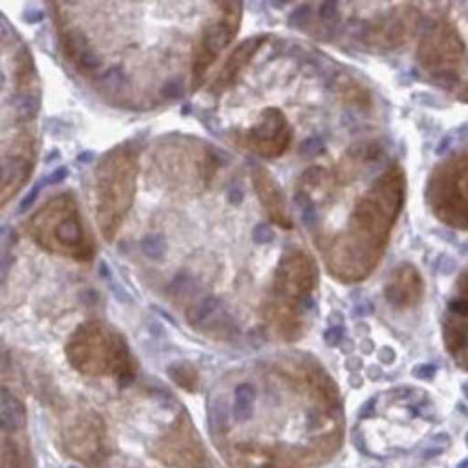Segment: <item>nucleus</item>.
Segmentation results:
<instances>
[{
    "instance_id": "7ed1b4c3",
    "label": "nucleus",
    "mask_w": 468,
    "mask_h": 468,
    "mask_svg": "<svg viewBox=\"0 0 468 468\" xmlns=\"http://www.w3.org/2000/svg\"><path fill=\"white\" fill-rule=\"evenodd\" d=\"M141 250L145 253V257L154 261L165 260L166 255V239L162 236H145L141 239Z\"/></svg>"
},
{
    "instance_id": "4be33fe9",
    "label": "nucleus",
    "mask_w": 468,
    "mask_h": 468,
    "mask_svg": "<svg viewBox=\"0 0 468 468\" xmlns=\"http://www.w3.org/2000/svg\"><path fill=\"white\" fill-rule=\"evenodd\" d=\"M458 468H468V460H466V462H462V464H460Z\"/></svg>"
},
{
    "instance_id": "423d86ee",
    "label": "nucleus",
    "mask_w": 468,
    "mask_h": 468,
    "mask_svg": "<svg viewBox=\"0 0 468 468\" xmlns=\"http://www.w3.org/2000/svg\"><path fill=\"white\" fill-rule=\"evenodd\" d=\"M253 242H257V244L272 242V231H270V225L260 223L255 227V229H253Z\"/></svg>"
},
{
    "instance_id": "b1692460",
    "label": "nucleus",
    "mask_w": 468,
    "mask_h": 468,
    "mask_svg": "<svg viewBox=\"0 0 468 468\" xmlns=\"http://www.w3.org/2000/svg\"><path fill=\"white\" fill-rule=\"evenodd\" d=\"M464 100H468V89H466V93H464Z\"/></svg>"
},
{
    "instance_id": "1a4fd4ad",
    "label": "nucleus",
    "mask_w": 468,
    "mask_h": 468,
    "mask_svg": "<svg viewBox=\"0 0 468 468\" xmlns=\"http://www.w3.org/2000/svg\"><path fill=\"white\" fill-rule=\"evenodd\" d=\"M300 152H303V155H317L324 152V143L320 139H307L300 147Z\"/></svg>"
},
{
    "instance_id": "6e6552de",
    "label": "nucleus",
    "mask_w": 468,
    "mask_h": 468,
    "mask_svg": "<svg viewBox=\"0 0 468 468\" xmlns=\"http://www.w3.org/2000/svg\"><path fill=\"white\" fill-rule=\"evenodd\" d=\"M162 95H166V98L176 100V98H182L184 95V87L179 80H166V85L162 87Z\"/></svg>"
},
{
    "instance_id": "412c9836",
    "label": "nucleus",
    "mask_w": 468,
    "mask_h": 468,
    "mask_svg": "<svg viewBox=\"0 0 468 468\" xmlns=\"http://www.w3.org/2000/svg\"><path fill=\"white\" fill-rule=\"evenodd\" d=\"M190 111H192L190 104H184V106H182V115H190Z\"/></svg>"
},
{
    "instance_id": "aec40b11",
    "label": "nucleus",
    "mask_w": 468,
    "mask_h": 468,
    "mask_svg": "<svg viewBox=\"0 0 468 468\" xmlns=\"http://www.w3.org/2000/svg\"><path fill=\"white\" fill-rule=\"evenodd\" d=\"M58 158V152H52L50 155H46V165H50L52 160H57Z\"/></svg>"
},
{
    "instance_id": "f3484780",
    "label": "nucleus",
    "mask_w": 468,
    "mask_h": 468,
    "mask_svg": "<svg viewBox=\"0 0 468 468\" xmlns=\"http://www.w3.org/2000/svg\"><path fill=\"white\" fill-rule=\"evenodd\" d=\"M93 158H95V155L91 152H85V154L78 155V162H80V165H87V162H91Z\"/></svg>"
},
{
    "instance_id": "393cba45",
    "label": "nucleus",
    "mask_w": 468,
    "mask_h": 468,
    "mask_svg": "<svg viewBox=\"0 0 468 468\" xmlns=\"http://www.w3.org/2000/svg\"><path fill=\"white\" fill-rule=\"evenodd\" d=\"M374 468H382V466H374Z\"/></svg>"
},
{
    "instance_id": "4468645a",
    "label": "nucleus",
    "mask_w": 468,
    "mask_h": 468,
    "mask_svg": "<svg viewBox=\"0 0 468 468\" xmlns=\"http://www.w3.org/2000/svg\"><path fill=\"white\" fill-rule=\"evenodd\" d=\"M39 20H44V14H41V11H37V9H31V11H28V14H24V22L35 24V22H39Z\"/></svg>"
},
{
    "instance_id": "9b49d317",
    "label": "nucleus",
    "mask_w": 468,
    "mask_h": 468,
    "mask_svg": "<svg viewBox=\"0 0 468 468\" xmlns=\"http://www.w3.org/2000/svg\"><path fill=\"white\" fill-rule=\"evenodd\" d=\"M68 166H58V169L57 171H54V173H50V176H48V177H44V184L46 186H54V184H61L63 182V179L65 177H68Z\"/></svg>"
},
{
    "instance_id": "ddd939ff",
    "label": "nucleus",
    "mask_w": 468,
    "mask_h": 468,
    "mask_svg": "<svg viewBox=\"0 0 468 468\" xmlns=\"http://www.w3.org/2000/svg\"><path fill=\"white\" fill-rule=\"evenodd\" d=\"M108 281H111V292L115 293V296H117L119 300H122V303H132V298L128 296V293L123 292V287H122V285L115 283V281H112V279H108Z\"/></svg>"
},
{
    "instance_id": "f257e3e1",
    "label": "nucleus",
    "mask_w": 468,
    "mask_h": 468,
    "mask_svg": "<svg viewBox=\"0 0 468 468\" xmlns=\"http://www.w3.org/2000/svg\"><path fill=\"white\" fill-rule=\"evenodd\" d=\"M255 406V388L250 384H239L236 388V399H233V419L238 423L249 421L253 417Z\"/></svg>"
},
{
    "instance_id": "0eeeda50",
    "label": "nucleus",
    "mask_w": 468,
    "mask_h": 468,
    "mask_svg": "<svg viewBox=\"0 0 468 468\" xmlns=\"http://www.w3.org/2000/svg\"><path fill=\"white\" fill-rule=\"evenodd\" d=\"M41 186H46V184H44V179H41V182H39V184H35V186H33V188H31V192H28V195H27V197H24V201L20 203V207H17V212H20V214H24V212H27V209H28V207H31V206H33V203H35V199H37V195H39Z\"/></svg>"
},
{
    "instance_id": "5701e85b",
    "label": "nucleus",
    "mask_w": 468,
    "mask_h": 468,
    "mask_svg": "<svg viewBox=\"0 0 468 468\" xmlns=\"http://www.w3.org/2000/svg\"><path fill=\"white\" fill-rule=\"evenodd\" d=\"M462 388H464V393L468 395V382H466V384H464V387H462Z\"/></svg>"
},
{
    "instance_id": "39448f33",
    "label": "nucleus",
    "mask_w": 468,
    "mask_h": 468,
    "mask_svg": "<svg viewBox=\"0 0 468 468\" xmlns=\"http://www.w3.org/2000/svg\"><path fill=\"white\" fill-rule=\"evenodd\" d=\"M11 419V430L16 428H24V423H27V415H24V408L20 401H16L11 398V408L7 401H3V425L9 423Z\"/></svg>"
},
{
    "instance_id": "dca6fc26",
    "label": "nucleus",
    "mask_w": 468,
    "mask_h": 468,
    "mask_svg": "<svg viewBox=\"0 0 468 468\" xmlns=\"http://www.w3.org/2000/svg\"><path fill=\"white\" fill-rule=\"evenodd\" d=\"M242 199H244L242 188H231V190H229V201H231V203H239Z\"/></svg>"
},
{
    "instance_id": "f03ea898",
    "label": "nucleus",
    "mask_w": 468,
    "mask_h": 468,
    "mask_svg": "<svg viewBox=\"0 0 468 468\" xmlns=\"http://www.w3.org/2000/svg\"><path fill=\"white\" fill-rule=\"evenodd\" d=\"M260 41H261V39H255V41L250 39V41H246V44H244L242 48H239V50H238L236 54H233V57L229 58V63H227V69L223 71V76L216 78L214 91H220V89H225L227 85H229L231 78L236 76V71L244 65V63H242V61H244V57H249V52H250V50L255 52V48L260 46Z\"/></svg>"
},
{
    "instance_id": "20e7f679",
    "label": "nucleus",
    "mask_w": 468,
    "mask_h": 468,
    "mask_svg": "<svg viewBox=\"0 0 468 468\" xmlns=\"http://www.w3.org/2000/svg\"><path fill=\"white\" fill-rule=\"evenodd\" d=\"M220 307V303H218V298H214V296H206L201 300V303H197L195 304V309H190L188 311V320L192 322V324H199V322H206L209 315L214 314L216 309Z\"/></svg>"
},
{
    "instance_id": "9d476101",
    "label": "nucleus",
    "mask_w": 468,
    "mask_h": 468,
    "mask_svg": "<svg viewBox=\"0 0 468 468\" xmlns=\"http://www.w3.org/2000/svg\"><path fill=\"white\" fill-rule=\"evenodd\" d=\"M341 339H344V326H333L324 333V341H326L328 346H339Z\"/></svg>"
},
{
    "instance_id": "f8f14e48",
    "label": "nucleus",
    "mask_w": 468,
    "mask_h": 468,
    "mask_svg": "<svg viewBox=\"0 0 468 468\" xmlns=\"http://www.w3.org/2000/svg\"><path fill=\"white\" fill-rule=\"evenodd\" d=\"M436 374V365H419V367L412 369V376L421 378V380H430Z\"/></svg>"
},
{
    "instance_id": "6ab92c4d",
    "label": "nucleus",
    "mask_w": 468,
    "mask_h": 468,
    "mask_svg": "<svg viewBox=\"0 0 468 468\" xmlns=\"http://www.w3.org/2000/svg\"><path fill=\"white\" fill-rule=\"evenodd\" d=\"M369 376L374 378V380H378V378H380V369H378V367H369Z\"/></svg>"
},
{
    "instance_id": "a211bd4d",
    "label": "nucleus",
    "mask_w": 468,
    "mask_h": 468,
    "mask_svg": "<svg viewBox=\"0 0 468 468\" xmlns=\"http://www.w3.org/2000/svg\"><path fill=\"white\" fill-rule=\"evenodd\" d=\"M347 367H350V369H358V367H361V361H358V358H356V361H354V358H350V363H347Z\"/></svg>"
},
{
    "instance_id": "2eb2a0df",
    "label": "nucleus",
    "mask_w": 468,
    "mask_h": 468,
    "mask_svg": "<svg viewBox=\"0 0 468 468\" xmlns=\"http://www.w3.org/2000/svg\"><path fill=\"white\" fill-rule=\"evenodd\" d=\"M380 361L382 363H393L395 361V352L391 350V347H382V350H380Z\"/></svg>"
}]
</instances>
